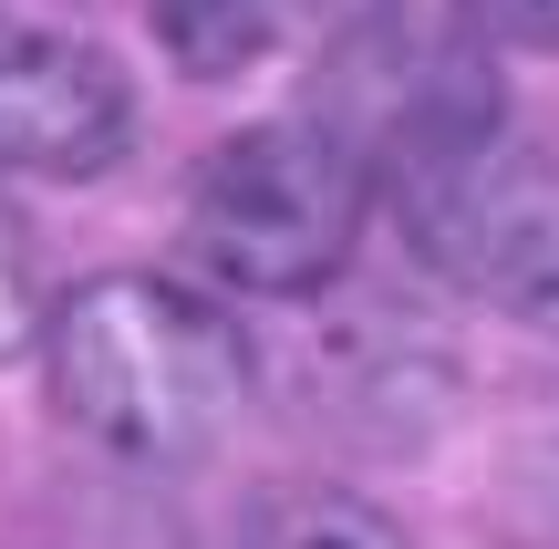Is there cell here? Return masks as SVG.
<instances>
[{"label":"cell","mask_w":559,"mask_h":549,"mask_svg":"<svg viewBox=\"0 0 559 549\" xmlns=\"http://www.w3.org/2000/svg\"><path fill=\"white\" fill-rule=\"evenodd\" d=\"M41 281H32V239H21L11 198H0V363H21V353H41Z\"/></svg>","instance_id":"8992f818"},{"label":"cell","mask_w":559,"mask_h":549,"mask_svg":"<svg viewBox=\"0 0 559 549\" xmlns=\"http://www.w3.org/2000/svg\"><path fill=\"white\" fill-rule=\"evenodd\" d=\"M41 384L62 426L115 467H198L249 415V343L218 301L156 270L73 281L41 322Z\"/></svg>","instance_id":"6da1fadb"},{"label":"cell","mask_w":559,"mask_h":549,"mask_svg":"<svg viewBox=\"0 0 559 549\" xmlns=\"http://www.w3.org/2000/svg\"><path fill=\"white\" fill-rule=\"evenodd\" d=\"M362 11H383V0H270L280 41H300V32H332V21H362Z\"/></svg>","instance_id":"52a82bcc"},{"label":"cell","mask_w":559,"mask_h":549,"mask_svg":"<svg viewBox=\"0 0 559 549\" xmlns=\"http://www.w3.org/2000/svg\"><path fill=\"white\" fill-rule=\"evenodd\" d=\"M135 145V83L73 32L0 21V177L83 187Z\"/></svg>","instance_id":"277c9868"},{"label":"cell","mask_w":559,"mask_h":549,"mask_svg":"<svg viewBox=\"0 0 559 549\" xmlns=\"http://www.w3.org/2000/svg\"><path fill=\"white\" fill-rule=\"evenodd\" d=\"M228 549H415L394 529V518L373 509V498H353V488H270V498H249V518H239V539Z\"/></svg>","instance_id":"5b68a950"},{"label":"cell","mask_w":559,"mask_h":549,"mask_svg":"<svg viewBox=\"0 0 559 549\" xmlns=\"http://www.w3.org/2000/svg\"><path fill=\"white\" fill-rule=\"evenodd\" d=\"M404 228L456 290L528 332H559V135H519L508 115H477L456 135L394 156Z\"/></svg>","instance_id":"3957f363"},{"label":"cell","mask_w":559,"mask_h":549,"mask_svg":"<svg viewBox=\"0 0 559 549\" xmlns=\"http://www.w3.org/2000/svg\"><path fill=\"white\" fill-rule=\"evenodd\" d=\"M373 145L332 115H260L187 177V260L249 301H311L373 218Z\"/></svg>","instance_id":"7a4b0ae2"}]
</instances>
